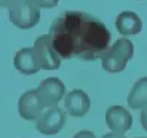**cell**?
I'll return each mask as SVG.
<instances>
[{"label": "cell", "instance_id": "8", "mask_svg": "<svg viewBox=\"0 0 147 138\" xmlns=\"http://www.w3.org/2000/svg\"><path fill=\"white\" fill-rule=\"evenodd\" d=\"M106 123L113 132L125 134L132 126V116L122 106H111L106 111Z\"/></svg>", "mask_w": 147, "mask_h": 138}, {"label": "cell", "instance_id": "3", "mask_svg": "<svg viewBox=\"0 0 147 138\" xmlns=\"http://www.w3.org/2000/svg\"><path fill=\"white\" fill-rule=\"evenodd\" d=\"M33 50L39 67L43 70H58L61 65V58L58 57L49 34H43L37 37V40L34 42Z\"/></svg>", "mask_w": 147, "mask_h": 138}, {"label": "cell", "instance_id": "6", "mask_svg": "<svg viewBox=\"0 0 147 138\" xmlns=\"http://www.w3.org/2000/svg\"><path fill=\"white\" fill-rule=\"evenodd\" d=\"M36 91L43 102V106L49 108V107H55L63 100L65 86L57 77H48V79L42 80V83L39 85V88Z\"/></svg>", "mask_w": 147, "mask_h": 138}, {"label": "cell", "instance_id": "16", "mask_svg": "<svg viewBox=\"0 0 147 138\" xmlns=\"http://www.w3.org/2000/svg\"><path fill=\"white\" fill-rule=\"evenodd\" d=\"M141 110H143L141 111V125L144 128V131L147 132V106L144 108H141Z\"/></svg>", "mask_w": 147, "mask_h": 138}, {"label": "cell", "instance_id": "4", "mask_svg": "<svg viewBox=\"0 0 147 138\" xmlns=\"http://www.w3.org/2000/svg\"><path fill=\"white\" fill-rule=\"evenodd\" d=\"M9 21L21 30L33 28L40 21V9L33 0H22V2L9 11Z\"/></svg>", "mask_w": 147, "mask_h": 138}, {"label": "cell", "instance_id": "7", "mask_svg": "<svg viewBox=\"0 0 147 138\" xmlns=\"http://www.w3.org/2000/svg\"><path fill=\"white\" fill-rule=\"evenodd\" d=\"M43 107L45 106H43V102H42L36 89L24 92L18 101L20 116L25 120H37L39 116L42 114Z\"/></svg>", "mask_w": 147, "mask_h": 138}, {"label": "cell", "instance_id": "5", "mask_svg": "<svg viewBox=\"0 0 147 138\" xmlns=\"http://www.w3.org/2000/svg\"><path fill=\"white\" fill-rule=\"evenodd\" d=\"M65 125V113L58 106L49 107L42 111V114L36 120V129L43 135H55Z\"/></svg>", "mask_w": 147, "mask_h": 138}, {"label": "cell", "instance_id": "10", "mask_svg": "<svg viewBox=\"0 0 147 138\" xmlns=\"http://www.w3.org/2000/svg\"><path fill=\"white\" fill-rule=\"evenodd\" d=\"M116 28L123 36H134L138 34L143 28V22L135 12L125 11L120 12L116 18Z\"/></svg>", "mask_w": 147, "mask_h": 138}, {"label": "cell", "instance_id": "15", "mask_svg": "<svg viewBox=\"0 0 147 138\" xmlns=\"http://www.w3.org/2000/svg\"><path fill=\"white\" fill-rule=\"evenodd\" d=\"M73 138H97L92 131H79Z\"/></svg>", "mask_w": 147, "mask_h": 138}, {"label": "cell", "instance_id": "17", "mask_svg": "<svg viewBox=\"0 0 147 138\" xmlns=\"http://www.w3.org/2000/svg\"><path fill=\"white\" fill-rule=\"evenodd\" d=\"M101 138H126L123 134H116V132H110V134H106L104 137Z\"/></svg>", "mask_w": 147, "mask_h": 138}, {"label": "cell", "instance_id": "12", "mask_svg": "<svg viewBox=\"0 0 147 138\" xmlns=\"http://www.w3.org/2000/svg\"><path fill=\"white\" fill-rule=\"evenodd\" d=\"M128 106L131 108H144L147 106V77H141L134 83L128 95Z\"/></svg>", "mask_w": 147, "mask_h": 138}, {"label": "cell", "instance_id": "1", "mask_svg": "<svg viewBox=\"0 0 147 138\" xmlns=\"http://www.w3.org/2000/svg\"><path fill=\"white\" fill-rule=\"evenodd\" d=\"M49 36L59 58H79L95 61L102 58L110 48L111 34L107 27L95 16L68 11L51 24Z\"/></svg>", "mask_w": 147, "mask_h": 138}, {"label": "cell", "instance_id": "9", "mask_svg": "<svg viewBox=\"0 0 147 138\" xmlns=\"http://www.w3.org/2000/svg\"><path fill=\"white\" fill-rule=\"evenodd\" d=\"M64 107H65V111H68L70 116L82 117L89 111L91 100L86 95V92H83L82 89H73L65 95Z\"/></svg>", "mask_w": 147, "mask_h": 138}, {"label": "cell", "instance_id": "11", "mask_svg": "<svg viewBox=\"0 0 147 138\" xmlns=\"http://www.w3.org/2000/svg\"><path fill=\"white\" fill-rule=\"evenodd\" d=\"M13 65L18 71H21L22 74H27V76L34 74L40 70L37 59L34 57L33 48H22L21 50H18L13 58Z\"/></svg>", "mask_w": 147, "mask_h": 138}, {"label": "cell", "instance_id": "2", "mask_svg": "<svg viewBox=\"0 0 147 138\" xmlns=\"http://www.w3.org/2000/svg\"><path fill=\"white\" fill-rule=\"evenodd\" d=\"M134 57V45L126 37L117 39L101 58V65L106 71L120 73L126 68L128 61Z\"/></svg>", "mask_w": 147, "mask_h": 138}, {"label": "cell", "instance_id": "18", "mask_svg": "<svg viewBox=\"0 0 147 138\" xmlns=\"http://www.w3.org/2000/svg\"><path fill=\"white\" fill-rule=\"evenodd\" d=\"M138 138H144V137H138Z\"/></svg>", "mask_w": 147, "mask_h": 138}, {"label": "cell", "instance_id": "14", "mask_svg": "<svg viewBox=\"0 0 147 138\" xmlns=\"http://www.w3.org/2000/svg\"><path fill=\"white\" fill-rule=\"evenodd\" d=\"M22 0H0V7H6V9L12 11L13 7H16Z\"/></svg>", "mask_w": 147, "mask_h": 138}, {"label": "cell", "instance_id": "13", "mask_svg": "<svg viewBox=\"0 0 147 138\" xmlns=\"http://www.w3.org/2000/svg\"><path fill=\"white\" fill-rule=\"evenodd\" d=\"M34 3H36L40 7H43V9H52V7H55L58 5V0H33Z\"/></svg>", "mask_w": 147, "mask_h": 138}]
</instances>
